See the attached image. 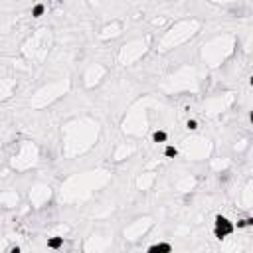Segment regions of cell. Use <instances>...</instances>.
Returning a JSON list of instances; mask_svg holds the SVG:
<instances>
[{"mask_svg":"<svg viewBox=\"0 0 253 253\" xmlns=\"http://www.w3.org/2000/svg\"><path fill=\"white\" fill-rule=\"evenodd\" d=\"M231 231H233V225H231L225 218L218 216L216 218V235H218V237H225V235L231 233Z\"/></svg>","mask_w":253,"mask_h":253,"instance_id":"6da1fadb","label":"cell"},{"mask_svg":"<svg viewBox=\"0 0 253 253\" xmlns=\"http://www.w3.org/2000/svg\"><path fill=\"white\" fill-rule=\"evenodd\" d=\"M170 251V245H166V243H160V245H154V247H150L148 253H168Z\"/></svg>","mask_w":253,"mask_h":253,"instance_id":"7a4b0ae2","label":"cell"},{"mask_svg":"<svg viewBox=\"0 0 253 253\" xmlns=\"http://www.w3.org/2000/svg\"><path fill=\"white\" fill-rule=\"evenodd\" d=\"M52 247V249H57V247L61 245V237H53V239H50V243H47Z\"/></svg>","mask_w":253,"mask_h":253,"instance_id":"3957f363","label":"cell"},{"mask_svg":"<svg viewBox=\"0 0 253 253\" xmlns=\"http://www.w3.org/2000/svg\"><path fill=\"white\" fill-rule=\"evenodd\" d=\"M154 141H156V142H162V141H166V133H162V131L154 133Z\"/></svg>","mask_w":253,"mask_h":253,"instance_id":"277c9868","label":"cell"},{"mask_svg":"<svg viewBox=\"0 0 253 253\" xmlns=\"http://www.w3.org/2000/svg\"><path fill=\"white\" fill-rule=\"evenodd\" d=\"M42 12H44V6H42V4H38V6L34 8V16H42Z\"/></svg>","mask_w":253,"mask_h":253,"instance_id":"5b68a950","label":"cell"},{"mask_svg":"<svg viewBox=\"0 0 253 253\" xmlns=\"http://www.w3.org/2000/svg\"><path fill=\"white\" fill-rule=\"evenodd\" d=\"M166 156H176V148L174 147H168V148H166Z\"/></svg>","mask_w":253,"mask_h":253,"instance_id":"8992f818","label":"cell"},{"mask_svg":"<svg viewBox=\"0 0 253 253\" xmlns=\"http://www.w3.org/2000/svg\"><path fill=\"white\" fill-rule=\"evenodd\" d=\"M188 129H196V121H188Z\"/></svg>","mask_w":253,"mask_h":253,"instance_id":"52a82bcc","label":"cell"},{"mask_svg":"<svg viewBox=\"0 0 253 253\" xmlns=\"http://www.w3.org/2000/svg\"><path fill=\"white\" fill-rule=\"evenodd\" d=\"M12 253H20V247H14V249H12Z\"/></svg>","mask_w":253,"mask_h":253,"instance_id":"ba28073f","label":"cell"}]
</instances>
